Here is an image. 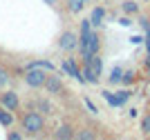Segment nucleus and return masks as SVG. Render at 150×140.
<instances>
[{"label":"nucleus","mask_w":150,"mask_h":140,"mask_svg":"<svg viewBox=\"0 0 150 140\" xmlns=\"http://www.w3.org/2000/svg\"><path fill=\"white\" fill-rule=\"evenodd\" d=\"M20 127L27 136H40L45 129V114H40L38 109L27 111L23 116V120H20Z\"/></svg>","instance_id":"obj_1"},{"label":"nucleus","mask_w":150,"mask_h":140,"mask_svg":"<svg viewBox=\"0 0 150 140\" xmlns=\"http://www.w3.org/2000/svg\"><path fill=\"white\" fill-rule=\"evenodd\" d=\"M47 73L50 71H45V69H40V67H29L23 73V80H25V85L29 87V89H43Z\"/></svg>","instance_id":"obj_2"},{"label":"nucleus","mask_w":150,"mask_h":140,"mask_svg":"<svg viewBox=\"0 0 150 140\" xmlns=\"http://www.w3.org/2000/svg\"><path fill=\"white\" fill-rule=\"evenodd\" d=\"M43 89H45L47 93H52V96H63V93H65V85H63L61 76H58L56 71H50V73H47Z\"/></svg>","instance_id":"obj_3"},{"label":"nucleus","mask_w":150,"mask_h":140,"mask_svg":"<svg viewBox=\"0 0 150 140\" xmlns=\"http://www.w3.org/2000/svg\"><path fill=\"white\" fill-rule=\"evenodd\" d=\"M58 49L72 54L74 49H79V36H76L74 31H63L61 38H58Z\"/></svg>","instance_id":"obj_4"},{"label":"nucleus","mask_w":150,"mask_h":140,"mask_svg":"<svg viewBox=\"0 0 150 140\" xmlns=\"http://www.w3.org/2000/svg\"><path fill=\"white\" fill-rule=\"evenodd\" d=\"M0 104L9 111H18L20 109V98H18V91H11V89H7V91L0 93Z\"/></svg>","instance_id":"obj_5"},{"label":"nucleus","mask_w":150,"mask_h":140,"mask_svg":"<svg viewBox=\"0 0 150 140\" xmlns=\"http://www.w3.org/2000/svg\"><path fill=\"white\" fill-rule=\"evenodd\" d=\"M61 69L67 73L69 78H74V80H79V82H83V85H85V80H83V76H81V67L76 65L74 58H65V60L61 62Z\"/></svg>","instance_id":"obj_6"},{"label":"nucleus","mask_w":150,"mask_h":140,"mask_svg":"<svg viewBox=\"0 0 150 140\" xmlns=\"http://www.w3.org/2000/svg\"><path fill=\"white\" fill-rule=\"evenodd\" d=\"M54 138L56 140H74V127L72 125H61L54 131Z\"/></svg>","instance_id":"obj_7"},{"label":"nucleus","mask_w":150,"mask_h":140,"mask_svg":"<svg viewBox=\"0 0 150 140\" xmlns=\"http://www.w3.org/2000/svg\"><path fill=\"white\" fill-rule=\"evenodd\" d=\"M103 18H105V9H103V7H94L92 13H90V24H92V27H101V24H103Z\"/></svg>","instance_id":"obj_8"},{"label":"nucleus","mask_w":150,"mask_h":140,"mask_svg":"<svg viewBox=\"0 0 150 140\" xmlns=\"http://www.w3.org/2000/svg\"><path fill=\"white\" fill-rule=\"evenodd\" d=\"M29 67H40V69H45V71H56V65L52 60H45V58H40V60H31L29 65H27V69Z\"/></svg>","instance_id":"obj_9"},{"label":"nucleus","mask_w":150,"mask_h":140,"mask_svg":"<svg viewBox=\"0 0 150 140\" xmlns=\"http://www.w3.org/2000/svg\"><path fill=\"white\" fill-rule=\"evenodd\" d=\"M121 11H123L125 16H134V13H139V2H134V0H123Z\"/></svg>","instance_id":"obj_10"},{"label":"nucleus","mask_w":150,"mask_h":140,"mask_svg":"<svg viewBox=\"0 0 150 140\" xmlns=\"http://www.w3.org/2000/svg\"><path fill=\"white\" fill-rule=\"evenodd\" d=\"M96 131L94 129H81V131H74V140H96Z\"/></svg>","instance_id":"obj_11"},{"label":"nucleus","mask_w":150,"mask_h":140,"mask_svg":"<svg viewBox=\"0 0 150 140\" xmlns=\"http://www.w3.org/2000/svg\"><path fill=\"white\" fill-rule=\"evenodd\" d=\"M0 125L2 127H11L13 125V111H9V109H2V104H0Z\"/></svg>","instance_id":"obj_12"},{"label":"nucleus","mask_w":150,"mask_h":140,"mask_svg":"<svg viewBox=\"0 0 150 140\" xmlns=\"http://www.w3.org/2000/svg\"><path fill=\"white\" fill-rule=\"evenodd\" d=\"M90 0H67V9L72 13H79V11H83L85 9V5H88Z\"/></svg>","instance_id":"obj_13"},{"label":"nucleus","mask_w":150,"mask_h":140,"mask_svg":"<svg viewBox=\"0 0 150 140\" xmlns=\"http://www.w3.org/2000/svg\"><path fill=\"white\" fill-rule=\"evenodd\" d=\"M9 80H11V73H9V69L0 65V89H5V87L9 85Z\"/></svg>","instance_id":"obj_14"},{"label":"nucleus","mask_w":150,"mask_h":140,"mask_svg":"<svg viewBox=\"0 0 150 140\" xmlns=\"http://www.w3.org/2000/svg\"><path fill=\"white\" fill-rule=\"evenodd\" d=\"M103 98H105L108 100V104H110V107H123V104L119 102V98H117V93H112V91H103Z\"/></svg>","instance_id":"obj_15"},{"label":"nucleus","mask_w":150,"mask_h":140,"mask_svg":"<svg viewBox=\"0 0 150 140\" xmlns=\"http://www.w3.org/2000/svg\"><path fill=\"white\" fill-rule=\"evenodd\" d=\"M36 109L40 111V114H54V111H52L50 100H43V98H40V100H36Z\"/></svg>","instance_id":"obj_16"},{"label":"nucleus","mask_w":150,"mask_h":140,"mask_svg":"<svg viewBox=\"0 0 150 140\" xmlns=\"http://www.w3.org/2000/svg\"><path fill=\"white\" fill-rule=\"evenodd\" d=\"M121 76H123V69L121 67H114L112 69V73H110V85H117V82H121Z\"/></svg>","instance_id":"obj_17"},{"label":"nucleus","mask_w":150,"mask_h":140,"mask_svg":"<svg viewBox=\"0 0 150 140\" xmlns=\"http://www.w3.org/2000/svg\"><path fill=\"white\" fill-rule=\"evenodd\" d=\"M141 134H144V136L150 134V111L146 114L144 118H141Z\"/></svg>","instance_id":"obj_18"},{"label":"nucleus","mask_w":150,"mask_h":140,"mask_svg":"<svg viewBox=\"0 0 150 140\" xmlns=\"http://www.w3.org/2000/svg\"><path fill=\"white\" fill-rule=\"evenodd\" d=\"M134 80H137V73L134 71H123V76H121V82H123V85H132Z\"/></svg>","instance_id":"obj_19"},{"label":"nucleus","mask_w":150,"mask_h":140,"mask_svg":"<svg viewBox=\"0 0 150 140\" xmlns=\"http://www.w3.org/2000/svg\"><path fill=\"white\" fill-rule=\"evenodd\" d=\"M117 98H119L121 104H125V102H128V98H130V91H125V89H123V91H117Z\"/></svg>","instance_id":"obj_20"},{"label":"nucleus","mask_w":150,"mask_h":140,"mask_svg":"<svg viewBox=\"0 0 150 140\" xmlns=\"http://www.w3.org/2000/svg\"><path fill=\"white\" fill-rule=\"evenodd\" d=\"M83 102H85V107H88V109H90V114H99V109H96V104H94L92 100H90V98H85Z\"/></svg>","instance_id":"obj_21"},{"label":"nucleus","mask_w":150,"mask_h":140,"mask_svg":"<svg viewBox=\"0 0 150 140\" xmlns=\"http://www.w3.org/2000/svg\"><path fill=\"white\" fill-rule=\"evenodd\" d=\"M88 31H92V24H90V20H83L81 22V33H88Z\"/></svg>","instance_id":"obj_22"},{"label":"nucleus","mask_w":150,"mask_h":140,"mask_svg":"<svg viewBox=\"0 0 150 140\" xmlns=\"http://www.w3.org/2000/svg\"><path fill=\"white\" fill-rule=\"evenodd\" d=\"M7 138H9V140H20V138H23V134H20V131H9Z\"/></svg>","instance_id":"obj_23"},{"label":"nucleus","mask_w":150,"mask_h":140,"mask_svg":"<svg viewBox=\"0 0 150 140\" xmlns=\"http://www.w3.org/2000/svg\"><path fill=\"white\" fill-rule=\"evenodd\" d=\"M139 24H141L146 31H150V20H148V18H141V20H139Z\"/></svg>","instance_id":"obj_24"},{"label":"nucleus","mask_w":150,"mask_h":140,"mask_svg":"<svg viewBox=\"0 0 150 140\" xmlns=\"http://www.w3.org/2000/svg\"><path fill=\"white\" fill-rule=\"evenodd\" d=\"M119 22H121V24H123V27H130V24H132V20H130V18H128V16H123V18H121V20H119Z\"/></svg>","instance_id":"obj_25"},{"label":"nucleus","mask_w":150,"mask_h":140,"mask_svg":"<svg viewBox=\"0 0 150 140\" xmlns=\"http://www.w3.org/2000/svg\"><path fill=\"white\" fill-rule=\"evenodd\" d=\"M130 42H132V45H139V42H144V38H141V36H132Z\"/></svg>","instance_id":"obj_26"},{"label":"nucleus","mask_w":150,"mask_h":140,"mask_svg":"<svg viewBox=\"0 0 150 140\" xmlns=\"http://www.w3.org/2000/svg\"><path fill=\"white\" fill-rule=\"evenodd\" d=\"M144 67H146V71H150V54H148V58H146V62H144Z\"/></svg>","instance_id":"obj_27"},{"label":"nucleus","mask_w":150,"mask_h":140,"mask_svg":"<svg viewBox=\"0 0 150 140\" xmlns=\"http://www.w3.org/2000/svg\"><path fill=\"white\" fill-rule=\"evenodd\" d=\"M45 2H47L50 7H56V2H58V0H45Z\"/></svg>","instance_id":"obj_28"}]
</instances>
